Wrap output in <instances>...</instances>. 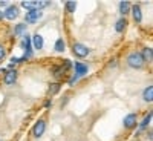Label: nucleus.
Wrapping results in <instances>:
<instances>
[{"label": "nucleus", "instance_id": "24", "mask_svg": "<svg viewBox=\"0 0 153 141\" xmlns=\"http://www.w3.org/2000/svg\"><path fill=\"white\" fill-rule=\"evenodd\" d=\"M0 17H3V14H2V12H0Z\"/></svg>", "mask_w": 153, "mask_h": 141}, {"label": "nucleus", "instance_id": "5", "mask_svg": "<svg viewBox=\"0 0 153 141\" xmlns=\"http://www.w3.org/2000/svg\"><path fill=\"white\" fill-rule=\"evenodd\" d=\"M19 16H20V9H19V6H14V5L8 6L6 11H5V14H3V17H6L8 20H14Z\"/></svg>", "mask_w": 153, "mask_h": 141}, {"label": "nucleus", "instance_id": "10", "mask_svg": "<svg viewBox=\"0 0 153 141\" xmlns=\"http://www.w3.org/2000/svg\"><path fill=\"white\" fill-rule=\"evenodd\" d=\"M132 14H133V19H135L136 23H141V20H143L141 6H139V5H133V6H132Z\"/></svg>", "mask_w": 153, "mask_h": 141}, {"label": "nucleus", "instance_id": "7", "mask_svg": "<svg viewBox=\"0 0 153 141\" xmlns=\"http://www.w3.org/2000/svg\"><path fill=\"white\" fill-rule=\"evenodd\" d=\"M17 75H19V72H17V71L11 69V71H8V72L5 74V77H3V81H5L6 84H12V83H16V80H17Z\"/></svg>", "mask_w": 153, "mask_h": 141}, {"label": "nucleus", "instance_id": "8", "mask_svg": "<svg viewBox=\"0 0 153 141\" xmlns=\"http://www.w3.org/2000/svg\"><path fill=\"white\" fill-rule=\"evenodd\" d=\"M40 16H42V12L38 9H31V11H28V14H26V22L28 23H35L38 19H40Z\"/></svg>", "mask_w": 153, "mask_h": 141}, {"label": "nucleus", "instance_id": "16", "mask_svg": "<svg viewBox=\"0 0 153 141\" xmlns=\"http://www.w3.org/2000/svg\"><path fill=\"white\" fill-rule=\"evenodd\" d=\"M38 5V2H28V0H25V2H22V6L23 8H26L28 11L31 9H35V6Z\"/></svg>", "mask_w": 153, "mask_h": 141}, {"label": "nucleus", "instance_id": "6", "mask_svg": "<svg viewBox=\"0 0 153 141\" xmlns=\"http://www.w3.org/2000/svg\"><path fill=\"white\" fill-rule=\"evenodd\" d=\"M74 68H75V77L78 78V77H84L87 72H89V68H87V65H84V63H75L74 65Z\"/></svg>", "mask_w": 153, "mask_h": 141}, {"label": "nucleus", "instance_id": "14", "mask_svg": "<svg viewBox=\"0 0 153 141\" xmlns=\"http://www.w3.org/2000/svg\"><path fill=\"white\" fill-rule=\"evenodd\" d=\"M129 9H130V5H129V2H126V0L120 2V12H121L123 16L129 14Z\"/></svg>", "mask_w": 153, "mask_h": 141}, {"label": "nucleus", "instance_id": "19", "mask_svg": "<svg viewBox=\"0 0 153 141\" xmlns=\"http://www.w3.org/2000/svg\"><path fill=\"white\" fill-rule=\"evenodd\" d=\"M76 8V2H74V0H69V2H66V9L69 12H74Z\"/></svg>", "mask_w": 153, "mask_h": 141}, {"label": "nucleus", "instance_id": "15", "mask_svg": "<svg viewBox=\"0 0 153 141\" xmlns=\"http://www.w3.org/2000/svg\"><path fill=\"white\" fill-rule=\"evenodd\" d=\"M126 25H127L126 19H120V20L117 22V25H115V29H117V32H123L124 28H126Z\"/></svg>", "mask_w": 153, "mask_h": 141}, {"label": "nucleus", "instance_id": "11", "mask_svg": "<svg viewBox=\"0 0 153 141\" xmlns=\"http://www.w3.org/2000/svg\"><path fill=\"white\" fill-rule=\"evenodd\" d=\"M143 98L147 101V103H152L153 101V86H147L143 92Z\"/></svg>", "mask_w": 153, "mask_h": 141}, {"label": "nucleus", "instance_id": "3", "mask_svg": "<svg viewBox=\"0 0 153 141\" xmlns=\"http://www.w3.org/2000/svg\"><path fill=\"white\" fill-rule=\"evenodd\" d=\"M45 131H46V123H45V120H38V121L35 123V126H34V129H32L34 138H40V137L45 134Z\"/></svg>", "mask_w": 153, "mask_h": 141}, {"label": "nucleus", "instance_id": "12", "mask_svg": "<svg viewBox=\"0 0 153 141\" xmlns=\"http://www.w3.org/2000/svg\"><path fill=\"white\" fill-rule=\"evenodd\" d=\"M31 42L34 43V48H35V49H42V48H43V37H42V35L35 34V35L32 37Z\"/></svg>", "mask_w": 153, "mask_h": 141}, {"label": "nucleus", "instance_id": "9", "mask_svg": "<svg viewBox=\"0 0 153 141\" xmlns=\"http://www.w3.org/2000/svg\"><path fill=\"white\" fill-rule=\"evenodd\" d=\"M136 126V115L135 113H129L126 115L124 118V127H127V129H132V127Z\"/></svg>", "mask_w": 153, "mask_h": 141}, {"label": "nucleus", "instance_id": "23", "mask_svg": "<svg viewBox=\"0 0 153 141\" xmlns=\"http://www.w3.org/2000/svg\"><path fill=\"white\" fill-rule=\"evenodd\" d=\"M0 6H6V2H3V0H0Z\"/></svg>", "mask_w": 153, "mask_h": 141}, {"label": "nucleus", "instance_id": "1", "mask_svg": "<svg viewBox=\"0 0 153 141\" xmlns=\"http://www.w3.org/2000/svg\"><path fill=\"white\" fill-rule=\"evenodd\" d=\"M127 63H129L130 68H135V69H139L144 66V60L141 57V52H132L129 57H127Z\"/></svg>", "mask_w": 153, "mask_h": 141}, {"label": "nucleus", "instance_id": "22", "mask_svg": "<svg viewBox=\"0 0 153 141\" xmlns=\"http://www.w3.org/2000/svg\"><path fill=\"white\" fill-rule=\"evenodd\" d=\"M5 54H6V51H5V48L0 45V60H2L3 57H5Z\"/></svg>", "mask_w": 153, "mask_h": 141}, {"label": "nucleus", "instance_id": "18", "mask_svg": "<svg viewBox=\"0 0 153 141\" xmlns=\"http://www.w3.org/2000/svg\"><path fill=\"white\" fill-rule=\"evenodd\" d=\"M54 49H55V52H63V51H65V42H63L61 38H60V40H57Z\"/></svg>", "mask_w": 153, "mask_h": 141}, {"label": "nucleus", "instance_id": "21", "mask_svg": "<svg viewBox=\"0 0 153 141\" xmlns=\"http://www.w3.org/2000/svg\"><path fill=\"white\" fill-rule=\"evenodd\" d=\"M60 91V83H55V84H51V94H57Z\"/></svg>", "mask_w": 153, "mask_h": 141}, {"label": "nucleus", "instance_id": "20", "mask_svg": "<svg viewBox=\"0 0 153 141\" xmlns=\"http://www.w3.org/2000/svg\"><path fill=\"white\" fill-rule=\"evenodd\" d=\"M25 31H26V26H25L23 23H20V25H17V26H16V34L17 35H22Z\"/></svg>", "mask_w": 153, "mask_h": 141}, {"label": "nucleus", "instance_id": "4", "mask_svg": "<svg viewBox=\"0 0 153 141\" xmlns=\"http://www.w3.org/2000/svg\"><path fill=\"white\" fill-rule=\"evenodd\" d=\"M31 37H25L23 40H22V48L25 49V60L26 58H29V57H32V46H31Z\"/></svg>", "mask_w": 153, "mask_h": 141}, {"label": "nucleus", "instance_id": "17", "mask_svg": "<svg viewBox=\"0 0 153 141\" xmlns=\"http://www.w3.org/2000/svg\"><path fill=\"white\" fill-rule=\"evenodd\" d=\"M150 118H152V112H149V113L146 115V118L143 120V123H141V127H139V132H141V131H144L146 127L149 126V123H150Z\"/></svg>", "mask_w": 153, "mask_h": 141}, {"label": "nucleus", "instance_id": "13", "mask_svg": "<svg viewBox=\"0 0 153 141\" xmlns=\"http://www.w3.org/2000/svg\"><path fill=\"white\" fill-rule=\"evenodd\" d=\"M141 57H143L144 61H152V58H153V51H152L150 48H144L143 52H141Z\"/></svg>", "mask_w": 153, "mask_h": 141}, {"label": "nucleus", "instance_id": "2", "mask_svg": "<svg viewBox=\"0 0 153 141\" xmlns=\"http://www.w3.org/2000/svg\"><path fill=\"white\" fill-rule=\"evenodd\" d=\"M72 52H74L76 57L83 58V57H87V55H89V48L84 46L83 43H75V45L72 46Z\"/></svg>", "mask_w": 153, "mask_h": 141}]
</instances>
